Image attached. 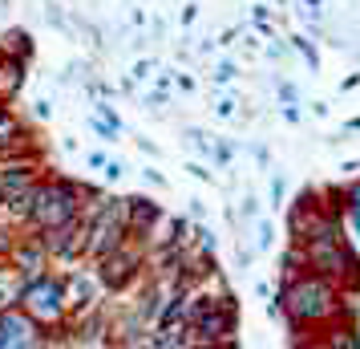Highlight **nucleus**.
Instances as JSON below:
<instances>
[{
    "label": "nucleus",
    "instance_id": "nucleus-1",
    "mask_svg": "<svg viewBox=\"0 0 360 349\" xmlns=\"http://www.w3.org/2000/svg\"><path fill=\"white\" fill-rule=\"evenodd\" d=\"M279 300V313L288 317L292 329H316V325H328L336 321L340 309H348L340 297V284H332L320 272H292L283 276V288L276 293Z\"/></svg>",
    "mask_w": 360,
    "mask_h": 349
},
{
    "label": "nucleus",
    "instance_id": "nucleus-2",
    "mask_svg": "<svg viewBox=\"0 0 360 349\" xmlns=\"http://www.w3.org/2000/svg\"><path fill=\"white\" fill-rule=\"evenodd\" d=\"M300 252H304V268H308V272H320V276H328L332 284H348V288L360 284V260L348 252V244H344L340 228H336V216L328 219L316 235H308V240L300 244Z\"/></svg>",
    "mask_w": 360,
    "mask_h": 349
},
{
    "label": "nucleus",
    "instance_id": "nucleus-3",
    "mask_svg": "<svg viewBox=\"0 0 360 349\" xmlns=\"http://www.w3.org/2000/svg\"><path fill=\"white\" fill-rule=\"evenodd\" d=\"M17 305L33 317L45 333H61L69 325V305H65V276H53L49 268L41 276H29L20 284Z\"/></svg>",
    "mask_w": 360,
    "mask_h": 349
},
{
    "label": "nucleus",
    "instance_id": "nucleus-4",
    "mask_svg": "<svg viewBox=\"0 0 360 349\" xmlns=\"http://www.w3.org/2000/svg\"><path fill=\"white\" fill-rule=\"evenodd\" d=\"M82 183H73L65 175H53V179H37L33 183V212H29V228L45 232L57 228L65 219L82 216Z\"/></svg>",
    "mask_w": 360,
    "mask_h": 349
},
{
    "label": "nucleus",
    "instance_id": "nucleus-5",
    "mask_svg": "<svg viewBox=\"0 0 360 349\" xmlns=\"http://www.w3.org/2000/svg\"><path fill=\"white\" fill-rule=\"evenodd\" d=\"M235 321H239V309H235L231 293H223L211 309H202V313H195L186 321L191 345H227L235 337Z\"/></svg>",
    "mask_w": 360,
    "mask_h": 349
},
{
    "label": "nucleus",
    "instance_id": "nucleus-6",
    "mask_svg": "<svg viewBox=\"0 0 360 349\" xmlns=\"http://www.w3.org/2000/svg\"><path fill=\"white\" fill-rule=\"evenodd\" d=\"M94 264H98V268H94V276L101 281V288H105V293H122V288L134 284V276L142 272V252H134L130 240H126L122 248L98 256Z\"/></svg>",
    "mask_w": 360,
    "mask_h": 349
},
{
    "label": "nucleus",
    "instance_id": "nucleus-7",
    "mask_svg": "<svg viewBox=\"0 0 360 349\" xmlns=\"http://www.w3.org/2000/svg\"><path fill=\"white\" fill-rule=\"evenodd\" d=\"M33 345H49L45 329L20 305L0 309V349H33Z\"/></svg>",
    "mask_w": 360,
    "mask_h": 349
},
{
    "label": "nucleus",
    "instance_id": "nucleus-8",
    "mask_svg": "<svg viewBox=\"0 0 360 349\" xmlns=\"http://www.w3.org/2000/svg\"><path fill=\"white\" fill-rule=\"evenodd\" d=\"M45 240V252H49V260H61V264H77L85 260V219H65V224H57V228H45L41 232Z\"/></svg>",
    "mask_w": 360,
    "mask_h": 349
},
{
    "label": "nucleus",
    "instance_id": "nucleus-9",
    "mask_svg": "<svg viewBox=\"0 0 360 349\" xmlns=\"http://www.w3.org/2000/svg\"><path fill=\"white\" fill-rule=\"evenodd\" d=\"M101 281L94 272H85V268H69L65 272V305H69V317H82L89 309H98L101 305Z\"/></svg>",
    "mask_w": 360,
    "mask_h": 349
},
{
    "label": "nucleus",
    "instance_id": "nucleus-10",
    "mask_svg": "<svg viewBox=\"0 0 360 349\" xmlns=\"http://www.w3.org/2000/svg\"><path fill=\"white\" fill-rule=\"evenodd\" d=\"M8 264L17 268L25 281H29V276H41V272L53 264L49 252H45V240H41V232L25 235V240H13V244H8Z\"/></svg>",
    "mask_w": 360,
    "mask_h": 349
},
{
    "label": "nucleus",
    "instance_id": "nucleus-11",
    "mask_svg": "<svg viewBox=\"0 0 360 349\" xmlns=\"http://www.w3.org/2000/svg\"><path fill=\"white\" fill-rule=\"evenodd\" d=\"M162 207L150 200V195H130L126 200V240H146V235L158 232V224H162Z\"/></svg>",
    "mask_w": 360,
    "mask_h": 349
},
{
    "label": "nucleus",
    "instance_id": "nucleus-12",
    "mask_svg": "<svg viewBox=\"0 0 360 349\" xmlns=\"http://www.w3.org/2000/svg\"><path fill=\"white\" fill-rule=\"evenodd\" d=\"M332 216H336V207H324V203H311V195H304V200H295L292 219H288V228H292V240H295V244H304V240L320 232V228H324V224H328Z\"/></svg>",
    "mask_w": 360,
    "mask_h": 349
},
{
    "label": "nucleus",
    "instance_id": "nucleus-13",
    "mask_svg": "<svg viewBox=\"0 0 360 349\" xmlns=\"http://www.w3.org/2000/svg\"><path fill=\"white\" fill-rule=\"evenodd\" d=\"M37 154H13V159H0V187L4 195L8 191H20V187H33L37 183Z\"/></svg>",
    "mask_w": 360,
    "mask_h": 349
},
{
    "label": "nucleus",
    "instance_id": "nucleus-14",
    "mask_svg": "<svg viewBox=\"0 0 360 349\" xmlns=\"http://www.w3.org/2000/svg\"><path fill=\"white\" fill-rule=\"evenodd\" d=\"M25 85V57L0 53V102H13Z\"/></svg>",
    "mask_w": 360,
    "mask_h": 349
},
{
    "label": "nucleus",
    "instance_id": "nucleus-15",
    "mask_svg": "<svg viewBox=\"0 0 360 349\" xmlns=\"http://www.w3.org/2000/svg\"><path fill=\"white\" fill-rule=\"evenodd\" d=\"M336 228H340L348 252L360 260V207H336Z\"/></svg>",
    "mask_w": 360,
    "mask_h": 349
},
{
    "label": "nucleus",
    "instance_id": "nucleus-16",
    "mask_svg": "<svg viewBox=\"0 0 360 349\" xmlns=\"http://www.w3.org/2000/svg\"><path fill=\"white\" fill-rule=\"evenodd\" d=\"M0 53H13V57H33V41H29V33L25 29H13V33H4V45H0Z\"/></svg>",
    "mask_w": 360,
    "mask_h": 349
},
{
    "label": "nucleus",
    "instance_id": "nucleus-17",
    "mask_svg": "<svg viewBox=\"0 0 360 349\" xmlns=\"http://www.w3.org/2000/svg\"><path fill=\"white\" fill-rule=\"evenodd\" d=\"M292 49L300 53V57H304V61H308V69H311V73H316V69H320V53L311 49V41H308V37H304V33H295V37H292Z\"/></svg>",
    "mask_w": 360,
    "mask_h": 349
},
{
    "label": "nucleus",
    "instance_id": "nucleus-18",
    "mask_svg": "<svg viewBox=\"0 0 360 349\" xmlns=\"http://www.w3.org/2000/svg\"><path fill=\"white\" fill-rule=\"evenodd\" d=\"M336 207H360V179H352V183L344 187V191H336Z\"/></svg>",
    "mask_w": 360,
    "mask_h": 349
},
{
    "label": "nucleus",
    "instance_id": "nucleus-19",
    "mask_svg": "<svg viewBox=\"0 0 360 349\" xmlns=\"http://www.w3.org/2000/svg\"><path fill=\"white\" fill-rule=\"evenodd\" d=\"M271 244H276V228H271L267 219H259V228H255V248H259V252H267Z\"/></svg>",
    "mask_w": 360,
    "mask_h": 349
},
{
    "label": "nucleus",
    "instance_id": "nucleus-20",
    "mask_svg": "<svg viewBox=\"0 0 360 349\" xmlns=\"http://www.w3.org/2000/svg\"><path fill=\"white\" fill-rule=\"evenodd\" d=\"M251 17H255V29H259V33H276V25H271V17H267V8H263V4H255V13H251Z\"/></svg>",
    "mask_w": 360,
    "mask_h": 349
},
{
    "label": "nucleus",
    "instance_id": "nucleus-21",
    "mask_svg": "<svg viewBox=\"0 0 360 349\" xmlns=\"http://www.w3.org/2000/svg\"><path fill=\"white\" fill-rule=\"evenodd\" d=\"M98 118H101V122H110L114 130H122V118L114 114V106H105V102H98Z\"/></svg>",
    "mask_w": 360,
    "mask_h": 349
},
{
    "label": "nucleus",
    "instance_id": "nucleus-22",
    "mask_svg": "<svg viewBox=\"0 0 360 349\" xmlns=\"http://www.w3.org/2000/svg\"><path fill=\"white\" fill-rule=\"evenodd\" d=\"M231 78H235V66H231V61H223V66L214 69V82H223V85H227Z\"/></svg>",
    "mask_w": 360,
    "mask_h": 349
},
{
    "label": "nucleus",
    "instance_id": "nucleus-23",
    "mask_svg": "<svg viewBox=\"0 0 360 349\" xmlns=\"http://www.w3.org/2000/svg\"><path fill=\"white\" fill-rule=\"evenodd\" d=\"M186 171H191L195 179H202V183H211V171H207V166H202V163H191V166H186Z\"/></svg>",
    "mask_w": 360,
    "mask_h": 349
},
{
    "label": "nucleus",
    "instance_id": "nucleus-24",
    "mask_svg": "<svg viewBox=\"0 0 360 349\" xmlns=\"http://www.w3.org/2000/svg\"><path fill=\"white\" fill-rule=\"evenodd\" d=\"M101 171H105V179H122V175H126V166L122 163H105Z\"/></svg>",
    "mask_w": 360,
    "mask_h": 349
},
{
    "label": "nucleus",
    "instance_id": "nucleus-25",
    "mask_svg": "<svg viewBox=\"0 0 360 349\" xmlns=\"http://www.w3.org/2000/svg\"><path fill=\"white\" fill-rule=\"evenodd\" d=\"M33 118H41V122H49V102H33Z\"/></svg>",
    "mask_w": 360,
    "mask_h": 349
},
{
    "label": "nucleus",
    "instance_id": "nucleus-26",
    "mask_svg": "<svg viewBox=\"0 0 360 349\" xmlns=\"http://www.w3.org/2000/svg\"><path fill=\"white\" fill-rule=\"evenodd\" d=\"M214 110H219V118H231V114H235V102H231V98H223L219 106H214Z\"/></svg>",
    "mask_w": 360,
    "mask_h": 349
},
{
    "label": "nucleus",
    "instance_id": "nucleus-27",
    "mask_svg": "<svg viewBox=\"0 0 360 349\" xmlns=\"http://www.w3.org/2000/svg\"><path fill=\"white\" fill-rule=\"evenodd\" d=\"M142 175H146V183H154V187H162V183H166L162 175H158V171H154V166H146V171H142Z\"/></svg>",
    "mask_w": 360,
    "mask_h": 349
},
{
    "label": "nucleus",
    "instance_id": "nucleus-28",
    "mask_svg": "<svg viewBox=\"0 0 360 349\" xmlns=\"http://www.w3.org/2000/svg\"><path fill=\"white\" fill-rule=\"evenodd\" d=\"M195 17H198V8L195 4H186V8H182V25H195Z\"/></svg>",
    "mask_w": 360,
    "mask_h": 349
},
{
    "label": "nucleus",
    "instance_id": "nucleus-29",
    "mask_svg": "<svg viewBox=\"0 0 360 349\" xmlns=\"http://www.w3.org/2000/svg\"><path fill=\"white\" fill-rule=\"evenodd\" d=\"M150 69H154V61H138V66H134V78H146Z\"/></svg>",
    "mask_w": 360,
    "mask_h": 349
},
{
    "label": "nucleus",
    "instance_id": "nucleus-30",
    "mask_svg": "<svg viewBox=\"0 0 360 349\" xmlns=\"http://www.w3.org/2000/svg\"><path fill=\"white\" fill-rule=\"evenodd\" d=\"M170 78H174V82H179V90H195V82H191V78H186V73H170Z\"/></svg>",
    "mask_w": 360,
    "mask_h": 349
},
{
    "label": "nucleus",
    "instance_id": "nucleus-31",
    "mask_svg": "<svg viewBox=\"0 0 360 349\" xmlns=\"http://www.w3.org/2000/svg\"><path fill=\"white\" fill-rule=\"evenodd\" d=\"M4 114H8V106H4V102H0V122H4Z\"/></svg>",
    "mask_w": 360,
    "mask_h": 349
},
{
    "label": "nucleus",
    "instance_id": "nucleus-32",
    "mask_svg": "<svg viewBox=\"0 0 360 349\" xmlns=\"http://www.w3.org/2000/svg\"><path fill=\"white\" fill-rule=\"evenodd\" d=\"M308 8H320V0H308Z\"/></svg>",
    "mask_w": 360,
    "mask_h": 349
},
{
    "label": "nucleus",
    "instance_id": "nucleus-33",
    "mask_svg": "<svg viewBox=\"0 0 360 349\" xmlns=\"http://www.w3.org/2000/svg\"><path fill=\"white\" fill-rule=\"evenodd\" d=\"M0 207H4V187H0Z\"/></svg>",
    "mask_w": 360,
    "mask_h": 349
}]
</instances>
